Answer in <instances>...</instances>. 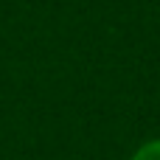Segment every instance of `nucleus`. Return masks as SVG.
Here are the masks:
<instances>
[{
    "label": "nucleus",
    "instance_id": "1",
    "mask_svg": "<svg viewBox=\"0 0 160 160\" xmlns=\"http://www.w3.org/2000/svg\"><path fill=\"white\" fill-rule=\"evenodd\" d=\"M129 160H160V138H152V141H143Z\"/></svg>",
    "mask_w": 160,
    "mask_h": 160
}]
</instances>
